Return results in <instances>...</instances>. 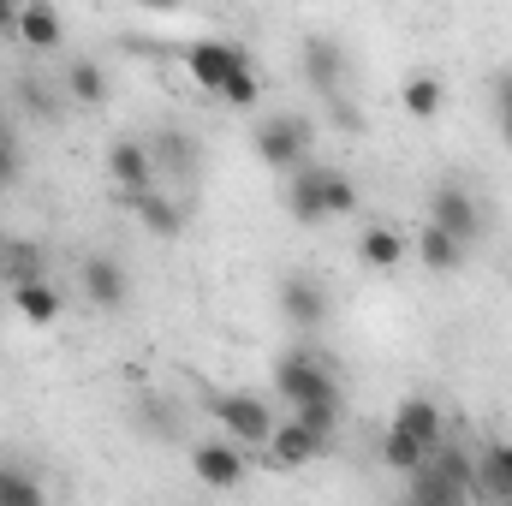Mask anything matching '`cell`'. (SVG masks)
Masks as SVG:
<instances>
[{"label": "cell", "instance_id": "1", "mask_svg": "<svg viewBox=\"0 0 512 506\" xmlns=\"http://www.w3.org/2000/svg\"><path fill=\"white\" fill-rule=\"evenodd\" d=\"M274 393L286 399V411H292L298 423H310L316 435L334 441L346 393H340V376H334V364H328L322 352H304V346L280 352V358H274Z\"/></svg>", "mask_w": 512, "mask_h": 506}, {"label": "cell", "instance_id": "2", "mask_svg": "<svg viewBox=\"0 0 512 506\" xmlns=\"http://www.w3.org/2000/svg\"><path fill=\"white\" fill-rule=\"evenodd\" d=\"M251 143H256V161H262V167L292 173V167H304L310 149H316V120H304V114H274V120L256 126Z\"/></svg>", "mask_w": 512, "mask_h": 506}, {"label": "cell", "instance_id": "3", "mask_svg": "<svg viewBox=\"0 0 512 506\" xmlns=\"http://www.w3.org/2000/svg\"><path fill=\"white\" fill-rule=\"evenodd\" d=\"M185 72L197 78V90L221 96L239 72H251V54L227 36H197V42H185Z\"/></svg>", "mask_w": 512, "mask_h": 506}, {"label": "cell", "instance_id": "4", "mask_svg": "<svg viewBox=\"0 0 512 506\" xmlns=\"http://www.w3.org/2000/svg\"><path fill=\"white\" fill-rule=\"evenodd\" d=\"M209 417L221 423V435L245 441L251 453H262L268 435H274V411H268L256 393H209Z\"/></svg>", "mask_w": 512, "mask_h": 506}, {"label": "cell", "instance_id": "5", "mask_svg": "<svg viewBox=\"0 0 512 506\" xmlns=\"http://www.w3.org/2000/svg\"><path fill=\"white\" fill-rule=\"evenodd\" d=\"M429 221L435 227H447L459 245H477L483 239V203H477V191L465 185V179H441L435 191H429Z\"/></svg>", "mask_w": 512, "mask_h": 506}, {"label": "cell", "instance_id": "6", "mask_svg": "<svg viewBox=\"0 0 512 506\" xmlns=\"http://www.w3.org/2000/svg\"><path fill=\"white\" fill-rule=\"evenodd\" d=\"M251 459L256 453L245 441H233V435L191 447V471H197V483H209V489H239V483L251 477Z\"/></svg>", "mask_w": 512, "mask_h": 506}, {"label": "cell", "instance_id": "7", "mask_svg": "<svg viewBox=\"0 0 512 506\" xmlns=\"http://www.w3.org/2000/svg\"><path fill=\"white\" fill-rule=\"evenodd\" d=\"M280 316H286L298 334H316V328L328 322V286H322L310 268L280 274Z\"/></svg>", "mask_w": 512, "mask_h": 506}, {"label": "cell", "instance_id": "8", "mask_svg": "<svg viewBox=\"0 0 512 506\" xmlns=\"http://www.w3.org/2000/svg\"><path fill=\"white\" fill-rule=\"evenodd\" d=\"M78 280H84V298L102 310V316H120L131 304V274L120 256H84V268H78Z\"/></svg>", "mask_w": 512, "mask_h": 506}, {"label": "cell", "instance_id": "9", "mask_svg": "<svg viewBox=\"0 0 512 506\" xmlns=\"http://www.w3.org/2000/svg\"><path fill=\"white\" fill-rule=\"evenodd\" d=\"M102 161H108V179H114V191H120V197L161 185V173H155V155H149V143H143V137H114Z\"/></svg>", "mask_w": 512, "mask_h": 506}, {"label": "cell", "instance_id": "10", "mask_svg": "<svg viewBox=\"0 0 512 506\" xmlns=\"http://www.w3.org/2000/svg\"><path fill=\"white\" fill-rule=\"evenodd\" d=\"M286 215L298 227H322L328 221V167L304 161V167L286 173Z\"/></svg>", "mask_w": 512, "mask_h": 506}, {"label": "cell", "instance_id": "11", "mask_svg": "<svg viewBox=\"0 0 512 506\" xmlns=\"http://www.w3.org/2000/svg\"><path fill=\"white\" fill-rule=\"evenodd\" d=\"M54 78H60L66 102H78V108H102V102L114 96V72H108L96 54H66V66H60Z\"/></svg>", "mask_w": 512, "mask_h": 506}, {"label": "cell", "instance_id": "12", "mask_svg": "<svg viewBox=\"0 0 512 506\" xmlns=\"http://www.w3.org/2000/svg\"><path fill=\"white\" fill-rule=\"evenodd\" d=\"M322 447H328V435H316L310 423H298V417H286V423H274V435H268V447H262V459H268L274 471H298V465H310V459H322Z\"/></svg>", "mask_w": 512, "mask_h": 506}, {"label": "cell", "instance_id": "13", "mask_svg": "<svg viewBox=\"0 0 512 506\" xmlns=\"http://www.w3.org/2000/svg\"><path fill=\"white\" fill-rule=\"evenodd\" d=\"M298 66H304V78H310L316 96H328V90L346 84V48H340L334 36H322V30L298 42Z\"/></svg>", "mask_w": 512, "mask_h": 506}, {"label": "cell", "instance_id": "14", "mask_svg": "<svg viewBox=\"0 0 512 506\" xmlns=\"http://www.w3.org/2000/svg\"><path fill=\"white\" fill-rule=\"evenodd\" d=\"M18 42H24L30 54H60V42H66L60 6H54V0H24V6H18Z\"/></svg>", "mask_w": 512, "mask_h": 506}, {"label": "cell", "instance_id": "15", "mask_svg": "<svg viewBox=\"0 0 512 506\" xmlns=\"http://www.w3.org/2000/svg\"><path fill=\"white\" fill-rule=\"evenodd\" d=\"M131 215L143 221V233H155V239H173L179 227H185V203L179 197H167L161 185H149V191H131V197H120Z\"/></svg>", "mask_w": 512, "mask_h": 506}, {"label": "cell", "instance_id": "16", "mask_svg": "<svg viewBox=\"0 0 512 506\" xmlns=\"http://www.w3.org/2000/svg\"><path fill=\"white\" fill-rule=\"evenodd\" d=\"M393 429H405V435H417L429 453L447 441V411L429 399V393H411V399H399L393 405Z\"/></svg>", "mask_w": 512, "mask_h": 506}, {"label": "cell", "instance_id": "17", "mask_svg": "<svg viewBox=\"0 0 512 506\" xmlns=\"http://www.w3.org/2000/svg\"><path fill=\"white\" fill-rule=\"evenodd\" d=\"M405 256H411V239H405L399 227H387V221H370V227L358 233V262L376 268V274H393Z\"/></svg>", "mask_w": 512, "mask_h": 506}, {"label": "cell", "instance_id": "18", "mask_svg": "<svg viewBox=\"0 0 512 506\" xmlns=\"http://www.w3.org/2000/svg\"><path fill=\"white\" fill-rule=\"evenodd\" d=\"M12 310H18L30 328H48V322L66 316V298H60V286L42 274V280H18V286H12Z\"/></svg>", "mask_w": 512, "mask_h": 506}, {"label": "cell", "instance_id": "19", "mask_svg": "<svg viewBox=\"0 0 512 506\" xmlns=\"http://www.w3.org/2000/svg\"><path fill=\"white\" fill-rule=\"evenodd\" d=\"M149 155H155V173L161 179H179V173H197V137L179 126H161L155 137H143Z\"/></svg>", "mask_w": 512, "mask_h": 506}, {"label": "cell", "instance_id": "20", "mask_svg": "<svg viewBox=\"0 0 512 506\" xmlns=\"http://www.w3.org/2000/svg\"><path fill=\"white\" fill-rule=\"evenodd\" d=\"M399 108H405V120H417V126L441 120V108H447V78H435V72H411L405 90H399Z\"/></svg>", "mask_w": 512, "mask_h": 506}, {"label": "cell", "instance_id": "21", "mask_svg": "<svg viewBox=\"0 0 512 506\" xmlns=\"http://www.w3.org/2000/svg\"><path fill=\"white\" fill-rule=\"evenodd\" d=\"M411 251H417V262H423L429 274H459V268H465V251H471V245H459V239H453L447 227L423 221V233H417V245H411Z\"/></svg>", "mask_w": 512, "mask_h": 506}, {"label": "cell", "instance_id": "22", "mask_svg": "<svg viewBox=\"0 0 512 506\" xmlns=\"http://www.w3.org/2000/svg\"><path fill=\"white\" fill-rule=\"evenodd\" d=\"M477 495L512 501V441H489V447L477 453Z\"/></svg>", "mask_w": 512, "mask_h": 506}, {"label": "cell", "instance_id": "23", "mask_svg": "<svg viewBox=\"0 0 512 506\" xmlns=\"http://www.w3.org/2000/svg\"><path fill=\"white\" fill-rule=\"evenodd\" d=\"M18 108L36 120V126H48L60 108H66V90H60V78H42V72H24L18 78Z\"/></svg>", "mask_w": 512, "mask_h": 506}, {"label": "cell", "instance_id": "24", "mask_svg": "<svg viewBox=\"0 0 512 506\" xmlns=\"http://www.w3.org/2000/svg\"><path fill=\"white\" fill-rule=\"evenodd\" d=\"M42 274H48V256H42L36 239H6V245H0V280H6V286L42 280Z\"/></svg>", "mask_w": 512, "mask_h": 506}, {"label": "cell", "instance_id": "25", "mask_svg": "<svg viewBox=\"0 0 512 506\" xmlns=\"http://www.w3.org/2000/svg\"><path fill=\"white\" fill-rule=\"evenodd\" d=\"M42 483L18 465V459H0V506H42Z\"/></svg>", "mask_w": 512, "mask_h": 506}, {"label": "cell", "instance_id": "26", "mask_svg": "<svg viewBox=\"0 0 512 506\" xmlns=\"http://www.w3.org/2000/svg\"><path fill=\"white\" fill-rule=\"evenodd\" d=\"M382 459H387V465H393V471H399V477H411V471H417V465L429 459V447H423L417 435H405V429H393V423H387Z\"/></svg>", "mask_w": 512, "mask_h": 506}, {"label": "cell", "instance_id": "27", "mask_svg": "<svg viewBox=\"0 0 512 506\" xmlns=\"http://www.w3.org/2000/svg\"><path fill=\"white\" fill-rule=\"evenodd\" d=\"M358 185L340 173V167H328V221H346V215H358Z\"/></svg>", "mask_w": 512, "mask_h": 506}, {"label": "cell", "instance_id": "28", "mask_svg": "<svg viewBox=\"0 0 512 506\" xmlns=\"http://www.w3.org/2000/svg\"><path fill=\"white\" fill-rule=\"evenodd\" d=\"M322 108H328V120H334L340 131H352V137L364 131V108L346 96V84H340V90H328V96H322Z\"/></svg>", "mask_w": 512, "mask_h": 506}, {"label": "cell", "instance_id": "29", "mask_svg": "<svg viewBox=\"0 0 512 506\" xmlns=\"http://www.w3.org/2000/svg\"><path fill=\"white\" fill-rule=\"evenodd\" d=\"M256 96H262V78H256V66H251V72H239V78L221 90V102H227V108H256Z\"/></svg>", "mask_w": 512, "mask_h": 506}, {"label": "cell", "instance_id": "30", "mask_svg": "<svg viewBox=\"0 0 512 506\" xmlns=\"http://www.w3.org/2000/svg\"><path fill=\"white\" fill-rule=\"evenodd\" d=\"M495 120H501V137H507V149H512V66L495 72Z\"/></svg>", "mask_w": 512, "mask_h": 506}, {"label": "cell", "instance_id": "31", "mask_svg": "<svg viewBox=\"0 0 512 506\" xmlns=\"http://www.w3.org/2000/svg\"><path fill=\"white\" fill-rule=\"evenodd\" d=\"M18 173H24V155H18V143H12V131H6V137H0V191L18 185Z\"/></svg>", "mask_w": 512, "mask_h": 506}, {"label": "cell", "instance_id": "32", "mask_svg": "<svg viewBox=\"0 0 512 506\" xmlns=\"http://www.w3.org/2000/svg\"><path fill=\"white\" fill-rule=\"evenodd\" d=\"M18 6L24 0H0V36H12V42H18Z\"/></svg>", "mask_w": 512, "mask_h": 506}, {"label": "cell", "instance_id": "33", "mask_svg": "<svg viewBox=\"0 0 512 506\" xmlns=\"http://www.w3.org/2000/svg\"><path fill=\"white\" fill-rule=\"evenodd\" d=\"M137 6H143V12H161V18H167V12H179V0H137Z\"/></svg>", "mask_w": 512, "mask_h": 506}, {"label": "cell", "instance_id": "34", "mask_svg": "<svg viewBox=\"0 0 512 506\" xmlns=\"http://www.w3.org/2000/svg\"><path fill=\"white\" fill-rule=\"evenodd\" d=\"M0 137H6V108H0Z\"/></svg>", "mask_w": 512, "mask_h": 506}]
</instances>
